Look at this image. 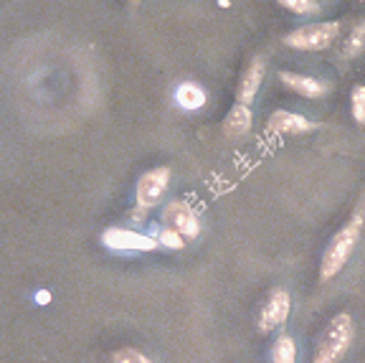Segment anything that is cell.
Listing matches in <instances>:
<instances>
[{"label":"cell","instance_id":"6da1fadb","mask_svg":"<svg viewBox=\"0 0 365 363\" xmlns=\"http://www.w3.org/2000/svg\"><path fill=\"white\" fill-rule=\"evenodd\" d=\"M363 227H365L363 214H353L348 219V224H342V227L332 234L325 252H322V259H319V279H322V282L337 277V274L342 272V267L350 262L355 247L360 244Z\"/></svg>","mask_w":365,"mask_h":363},{"label":"cell","instance_id":"7a4b0ae2","mask_svg":"<svg viewBox=\"0 0 365 363\" xmlns=\"http://www.w3.org/2000/svg\"><path fill=\"white\" fill-rule=\"evenodd\" d=\"M355 341V320L350 312H337L327 323L325 333L317 343V353L314 361L317 363H337L348 356Z\"/></svg>","mask_w":365,"mask_h":363},{"label":"cell","instance_id":"3957f363","mask_svg":"<svg viewBox=\"0 0 365 363\" xmlns=\"http://www.w3.org/2000/svg\"><path fill=\"white\" fill-rule=\"evenodd\" d=\"M342 34L340 21H325V23H309L299 26L292 34L284 36V44L294 51H327L337 44Z\"/></svg>","mask_w":365,"mask_h":363},{"label":"cell","instance_id":"277c9868","mask_svg":"<svg viewBox=\"0 0 365 363\" xmlns=\"http://www.w3.org/2000/svg\"><path fill=\"white\" fill-rule=\"evenodd\" d=\"M168 186H170V168H153V171L143 173L135 186L137 206H143L148 211L160 206V201L165 199Z\"/></svg>","mask_w":365,"mask_h":363},{"label":"cell","instance_id":"5b68a950","mask_svg":"<svg viewBox=\"0 0 365 363\" xmlns=\"http://www.w3.org/2000/svg\"><path fill=\"white\" fill-rule=\"evenodd\" d=\"M102 244L112 252H155L158 244L150 234H140L135 229L112 227L102 234Z\"/></svg>","mask_w":365,"mask_h":363},{"label":"cell","instance_id":"8992f818","mask_svg":"<svg viewBox=\"0 0 365 363\" xmlns=\"http://www.w3.org/2000/svg\"><path fill=\"white\" fill-rule=\"evenodd\" d=\"M163 224L170 229H175L178 234H182L185 237V242L188 239H195L200 234V216L195 214V209L190 204H185V201H170V204L165 206V211H163Z\"/></svg>","mask_w":365,"mask_h":363},{"label":"cell","instance_id":"52a82bcc","mask_svg":"<svg viewBox=\"0 0 365 363\" xmlns=\"http://www.w3.org/2000/svg\"><path fill=\"white\" fill-rule=\"evenodd\" d=\"M292 312V295L284 287L272 289L267 305H264L262 315H259V330L262 333H269V330H277L289 320Z\"/></svg>","mask_w":365,"mask_h":363},{"label":"cell","instance_id":"ba28073f","mask_svg":"<svg viewBox=\"0 0 365 363\" xmlns=\"http://www.w3.org/2000/svg\"><path fill=\"white\" fill-rule=\"evenodd\" d=\"M269 130L284 137L307 135V132L317 130V122H312V119L302 117V114H297V112H289V109H277V112H272V117H269Z\"/></svg>","mask_w":365,"mask_h":363},{"label":"cell","instance_id":"9c48e42d","mask_svg":"<svg viewBox=\"0 0 365 363\" xmlns=\"http://www.w3.org/2000/svg\"><path fill=\"white\" fill-rule=\"evenodd\" d=\"M279 81L292 89L294 94L304 96V99H322L332 91V86L322 79H314L307 74H297V71H279Z\"/></svg>","mask_w":365,"mask_h":363},{"label":"cell","instance_id":"30bf717a","mask_svg":"<svg viewBox=\"0 0 365 363\" xmlns=\"http://www.w3.org/2000/svg\"><path fill=\"white\" fill-rule=\"evenodd\" d=\"M264 71H267V64H264L262 56L251 59V64L244 69L241 74V84H239V102L241 104H251L257 99L259 89H262L264 81Z\"/></svg>","mask_w":365,"mask_h":363},{"label":"cell","instance_id":"8fae6325","mask_svg":"<svg viewBox=\"0 0 365 363\" xmlns=\"http://www.w3.org/2000/svg\"><path fill=\"white\" fill-rule=\"evenodd\" d=\"M251 125H254V112H251L249 104H234L231 112L223 119V135L231 137V140H239V137L249 135Z\"/></svg>","mask_w":365,"mask_h":363},{"label":"cell","instance_id":"7c38bea8","mask_svg":"<svg viewBox=\"0 0 365 363\" xmlns=\"http://www.w3.org/2000/svg\"><path fill=\"white\" fill-rule=\"evenodd\" d=\"M173 99H175L178 107L185 109V112H195V109H200L208 102V94H205L203 86L195 84V81H182V84H178Z\"/></svg>","mask_w":365,"mask_h":363},{"label":"cell","instance_id":"4fadbf2b","mask_svg":"<svg viewBox=\"0 0 365 363\" xmlns=\"http://www.w3.org/2000/svg\"><path fill=\"white\" fill-rule=\"evenodd\" d=\"M365 51V21H358L348 31L345 41L340 46V59H355Z\"/></svg>","mask_w":365,"mask_h":363},{"label":"cell","instance_id":"5bb4252c","mask_svg":"<svg viewBox=\"0 0 365 363\" xmlns=\"http://www.w3.org/2000/svg\"><path fill=\"white\" fill-rule=\"evenodd\" d=\"M150 237L155 239V244H158V249H170V252H180L182 247H185V237L182 234H178L175 229L170 227H160L155 229Z\"/></svg>","mask_w":365,"mask_h":363},{"label":"cell","instance_id":"9a60e30c","mask_svg":"<svg viewBox=\"0 0 365 363\" xmlns=\"http://www.w3.org/2000/svg\"><path fill=\"white\" fill-rule=\"evenodd\" d=\"M272 361L274 363H294L297 361V346L292 335H279L272 343Z\"/></svg>","mask_w":365,"mask_h":363},{"label":"cell","instance_id":"2e32d148","mask_svg":"<svg viewBox=\"0 0 365 363\" xmlns=\"http://www.w3.org/2000/svg\"><path fill=\"white\" fill-rule=\"evenodd\" d=\"M350 109L358 125H365V84H355L350 91Z\"/></svg>","mask_w":365,"mask_h":363},{"label":"cell","instance_id":"e0dca14e","mask_svg":"<svg viewBox=\"0 0 365 363\" xmlns=\"http://www.w3.org/2000/svg\"><path fill=\"white\" fill-rule=\"evenodd\" d=\"M284 11L294 13V16H314L319 11V6L314 0H277Z\"/></svg>","mask_w":365,"mask_h":363},{"label":"cell","instance_id":"ac0fdd59","mask_svg":"<svg viewBox=\"0 0 365 363\" xmlns=\"http://www.w3.org/2000/svg\"><path fill=\"white\" fill-rule=\"evenodd\" d=\"M112 361H117V363H148L150 358L145 356V353L135 351V348H125V351H117V353H114Z\"/></svg>","mask_w":365,"mask_h":363},{"label":"cell","instance_id":"d6986e66","mask_svg":"<svg viewBox=\"0 0 365 363\" xmlns=\"http://www.w3.org/2000/svg\"><path fill=\"white\" fill-rule=\"evenodd\" d=\"M36 300H38V302H48V300H51V295H48V292H38V295H36Z\"/></svg>","mask_w":365,"mask_h":363},{"label":"cell","instance_id":"ffe728a7","mask_svg":"<svg viewBox=\"0 0 365 363\" xmlns=\"http://www.w3.org/2000/svg\"><path fill=\"white\" fill-rule=\"evenodd\" d=\"M363 3H365V0H363Z\"/></svg>","mask_w":365,"mask_h":363},{"label":"cell","instance_id":"44dd1931","mask_svg":"<svg viewBox=\"0 0 365 363\" xmlns=\"http://www.w3.org/2000/svg\"><path fill=\"white\" fill-rule=\"evenodd\" d=\"M135 3H137V0H135Z\"/></svg>","mask_w":365,"mask_h":363}]
</instances>
